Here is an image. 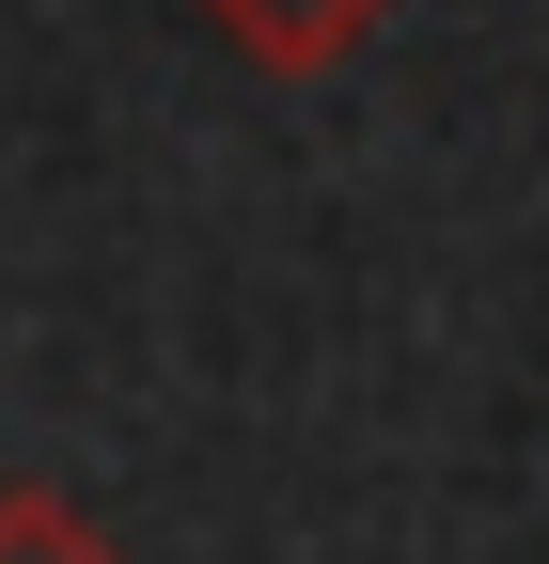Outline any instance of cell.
Here are the masks:
<instances>
[{"label": "cell", "instance_id": "7a4b0ae2", "mask_svg": "<svg viewBox=\"0 0 549 564\" xmlns=\"http://www.w3.org/2000/svg\"><path fill=\"white\" fill-rule=\"evenodd\" d=\"M0 564H126L63 486H0Z\"/></svg>", "mask_w": 549, "mask_h": 564}, {"label": "cell", "instance_id": "6da1fadb", "mask_svg": "<svg viewBox=\"0 0 549 564\" xmlns=\"http://www.w3.org/2000/svg\"><path fill=\"white\" fill-rule=\"evenodd\" d=\"M204 32L267 79H330V63H362L392 32V0H204Z\"/></svg>", "mask_w": 549, "mask_h": 564}]
</instances>
